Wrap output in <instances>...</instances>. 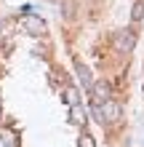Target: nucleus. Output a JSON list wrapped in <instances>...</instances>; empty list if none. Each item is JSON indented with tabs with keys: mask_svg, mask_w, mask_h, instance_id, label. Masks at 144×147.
I'll list each match as a JSON object with an SVG mask.
<instances>
[{
	"mask_svg": "<svg viewBox=\"0 0 144 147\" xmlns=\"http://www.w3.org/2000/svg\"><path fill=\"white\" fill-rule=\"evenodd\" d=\"M112 46H115L117 54H133V48H136V32H133V30H120V32H115Z\"/></svg>",
	"mask_w": 144,
	"mask_h": 147,
	"instance_id": "1",
	"label": "nucleus"
},
{
	"mask_svg": "<svg viewBox=\"0 0 144 147\" xmlns=\"http://www.w3.org/2000/svg\"><path fill=\"white\" fill-rule=\"evenodd\" d=\"M99 115H101V126H104V123L115 126L117 120H120L123 110H120V105H117L115 99H107V102H101V107H99Z\"/></svg>",
	"mask_w": 144,
	"mask_h": 147,
	"instance_id": "2",
	"label": "nucleus"
},
{
	"mask_svg": "<svg viewBox=\"0 0 144 147\" xmlns=\"http://www.w3.org/2000/svg\"><path fill=\"white\" fill-rule=\"evenodd\" d=\"M21 30L27 32V35H35V38H38V35H46V30H48V27H46V22L40 19V16L24 13V16H21Z\"/></svg>",
	"mask_w": 144,
	"mask_h": 147,
	"instance_id": "3",
	"label": "nucleus"
},
{
	"mask_svg": "<svg viewBox=\"0 0 144 147\" xmlns=\"http://www.w3.org/2000/svg\"><path fill=\"white\" fill-rule=\"evenodd\" d=\"M91 99H94L96 105L112 99V83L109 80H94V86H91Z\"/></svg>",
	"mask_w": 144,
	"mask_h": 147,
	"instance_id": "4",
	"label": "nucleus"
},
{
	"mask_svg": "<svg viewBox=\"0 0 144 147\" xmlns=\"http://www.w3.org/2000/svg\"><path fill=\"white\" fill-rule=\"evenodd\" d=\"M75 72H78V78H80V83L86 86V88L91 91V86H94V78H91V70L83 62H78V67H75Z\"/></svg>",
	"mask_w": 144,
	"mask_h": 147,
	"instance_id": "5",
	"label": "nucleus"
},
{
	"mask_svg": "<svg viewBox=\"0 0 144 147\" xmlns=\"http://www.w3.org/2000/svg\"><path fill=\"white\" fill-rule=\"evenodd\" d=\"M72 123L75 126H86V110L80 105H72Z\"/></svg>",
	"mask_w": 144,
	"mask_h": 147,
	"instance_id": "6",
	"label": "nucleus"
},
{
	"mask_svg": "<svg viewBox=\"0 0 144 147\" xmlns=\"http://www.w3.org/2000/svg\"><path fill=\"white\" fill-rule=\"evenodd\" d=\"M141 16H144V0H136V3H133V11H131V22L133 24L141 22Z\"/></svg>",
	"mask_w": 144,
	"mask_h": 147,
	"instance_id": "7",
	"label": "nucleus"
},
{
	"mask_svg": "<svg viewBox=\"0 0 144 147\" xmlns=\"http://www.w3.org/2000/svg\"><path fill=\"white\" fill-rule=\"evenodd\" d=\"M64 99H67V105H78V88H72V86H70V88H67L64 91Z\"/></svg>",
	"mask_w": 144,
	"mask_h": 147,
	"instance_id": "8",
	"label": "nucleus"
},
{
	"mask_svg": "<svg viewBox=\"0 0 144 147\" xmlns=\"http://www.w3.org/2000/svg\"><path fill=\"white\" fill-rule=\"evenodd\" d=\"M80 147H96V144H94V136H91L88 131L80 134Z\"/></svg>",
	"mask_w": 144,
	"mask_h": 147,
	"instance_id": "9",
	"label": "nucleus"
}]
</instances>
